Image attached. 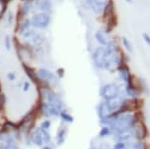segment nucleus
Masks as SVG:
<instances>
[{"mask_svg": "<svg viewBox=\"0 0 150 149\" xmlns=\"http://www.w3.org/2000/svg\"><path fill=\"white\" fill-rule=\"evenodd\" d=\"M124 92V88H121V86H119L116 83H107L104 84L102 87L99 90L100 96L103 98L104 100H109L112 98H115L117 96L122 95V93Z\"/></svg>", "mask_w": 150, "mask_h": 149, "instance_id": "1", "label": "nucleus"}, {"mask_svg": "<svg viewBox=\"0 0 150 149\" xmlns=\"http://www.w3.org/2000/svg\"><path fill=\"white\" fill-rule=\"evenodd\" d=\"M107 4V0H81L83 8L91 11L93 14L101 16Z\"/></svg>", "mask_w": 150, "mask_h": 149, "instance_id": "2", "label": "nucleus"}, {"mask_svg": "<svg viewBox=\"0 0 150 149\" xmlns=\"http://www.w3.org/2000/svg\"><path fill=\"white\" fill-rule=\"evenodd\" d=\"M91 60L92 64L97 70H104L106 61V53H105V47L98 46L94 48L92 53H91Z\"/></svg>", "mask_w": 150, "mask_h": 149, "instance_id": "3", "label": "nucleus"}, {"mask_svg": "<svg viewBox=\"0 0 150 149\" xmlns=\"http://www.w3.org/2000/svg\"><path fill=\"white\" fill-rule=\"evenodd\" d=\"M30 20L32 27L37 28V29H46L51 22V16H50V13L38 12L31 17Z\"/></svg>", "mask_w": 150, "mask_h": 149, "instance_id": "4", "label": "nucleus"}, {"mask_svg": "<svg viewBox=\"0 0 150 149\" xmlns=\"http://www.w3.org/2000/svg\"><path fill=\"white\" fill-rule=\"evenodd\" d=\"M22 37H23V39L25 40V42L27 43L28 45L32 46L33 48L38 47L39 45L42 44V42H43L42 35L32 29H30L28 32H26L25 34L22 35Z\"/></svg>", "mask_w": 150, "mask_h": 149, "instance_id": "5", "label": "nucleus"}, {"mask_svg": "<svg viewBox=\"0 0 150 149\" xmlns=\"http://www.w3.org/2000/svg\"><path fill=\"white\" fill-rule=\"evenodd\" d=\"M117 73H118L119 78L121 79V81L124 82L125 84H131L134 82V80H133V79H134V76L131 74L129 67H128L126 63L122 64L121 66L118 67Z\"/></svg>", "mask_w": 150, "mask_h": 149, "instance_id": "6", "label": "nucleus"}, {"mask_svg": "<svg viewBox=\"0 0 150 149\" xmlns=\"http://www.w3.org/2000/svg\"><path fill=\"white\" fill-rule=\"evenodd\" d=\"M43 93H44L45 98H46V102L48 103V104L51 105V106H54V107L58 108V109L61 111L62 102H61V100H60V98L58 97L55 93H53L52 91L46 89V88H43Z\"/></svg>", "mask_w": 150, "mask_h": 149, "instance_id": "7", "label": "nucleus"}, {"mask_svg": "<svg viewBox=\"0 0 150 149\" xmlns=\"http://www.w3.org/2000/svg\"><path fill=\"white\" fill-rule=\"evenodd\" d=\"M37 76L39 77V79L43 82H48V83H52V84H56L58 81V78L56 77L53 72L47 70L44 68H40L37 70Z\"/></svg>", "mask_w": 150, "mask_h": 149, "instance_id": "8", "label": "nucleus"}, {"mask_svg": "<svg viewBox=\"0 0 150 149\" xmlns=\"http://www.w3.org/2000/svg\"><path fill=\"white\" fill-rule=\"evenodd\" d=\"M94 39L98 43L99 46H107L112 39L109 37V34L106 33L104 29H97L94 32Z\"/></svg>", "mask_w": 150, "mask_h": 149, "instance_id": "9", "label": "nucleus"}, {"mask_svg": "<svg viewBox=\"0 0 150 149\" xmlns=\"http://www.w3.org/2000/svg\"><path fill=\"white\" fill-rule=\"evenodd\" d=\"M35 7L40 12L51 13L52 11V1L51 0H34Z\"/></svg>", "mask_w": 150, "mask_h": 149, "instance_id": "10", "label": "nucleus"}, {"mask_svg": "<svg viewBox=\"0 0 150 149\" xmlns=\"http://www.w3.org/2000/svg\"><path fill=\"white\" fill-rule=\"evenodd\" d=\"M133 128H134V134L138 139H143L146 137L147 135V128L146 126L144 125L143 122L137 121L136 123L133 125Z\"/></svg>", "mask_w": 150, "mask_h": 149, "instance_id": "11", "label": "nucleus"}, {"mask_svg": "<svg viewBox=\"0 0 150 149\" xmlns=\"http://www.w3.org/2000/svg\"><path fill=\"white\" fill-rule=\"evenodd\" d=\"M97 109H98V114H99V116H100V118H101V119L107 118V117L111 114L109 108H108L107 104H106V102H105V101L99 103Z\"/></svg>", "mask_w": 150, "mask_h": 149, "instance_id": "12", "label": "nucleus"}, {"mask_svg": "<svg viewBox=\"0 0 150 149\" xmlns=\"http://www.w3.org/2000/svg\"><path fill=\"white\" fill-rule=\"evenodd\" d=\"M116 137H117L119 141L127 140V139L132 137V131L130 130V128H126V129H123V130L117 131L115 134V138Z\"/></svg>", "mask_w": 150, "mask_h": 149, "instance_id": "13", "label": "nucleus"}, {"mask_svg": "<svg viewBox=\"0 0 150 149\" xmlns=\"http://www.w3.org/2000/svg\"><path fill=\"white\" fill-rule=\"evenodd\" d=\"M33 5H35L34 0H26V1H24L23 5L21 7V14H22V16H27L31 12V10H32Z\"/></svg>", "mask_w": 150, "mask_h": 149, "instance_id": "14", "label": "nucleus"}, {"mask_svg": "<svg viewBox=\"0 0 150 149\" xmlns=\"http://www.w3.org/2000/svg\"><path fill=\"white\" fill-rule=\"evenodd\" d=\"M31 27H32V24H31L30 19H24V21L20 24V27H19V34L21 36L24 35L26 32H28L31 29Z\"/></svg>", "mask_w": 150, "mask_h": 149, "instance_id": "15", "label": "nucleus"}, {"mask_svg": "<svg viewBox=\"0 0 150 149\" xmlns=\"http://www.w3.org/2000/svg\"><path fill=\"white\" fill-rule=\"evenodd\" d=\"M121 43H122L123 48H124V50L126 52H128V53H131V52L133 51V45H132L131 41H130L127 37L122 36V37H121Z\"/></svg>", "mask_w": 150, "mask_h": 149, "instance_id": "16", "label": "nucleus"}, {"mask_svg": "<svg viewBox=\"0 0 150 149\" xmlns=\"http://www.w3.org/2000/svg\"><path fill=\"white\" fill-rule=\"evenodd\" d=\"M33 141L37 145H42L43 142V134H42V129H38L37 131H35L34 135H33Z\"/></svg>", "mask_w": 150, "mask_h": 149, "instance_id": "17", "label": "nucleus"}, {"mask_svg": "<svg viewBox=\"0 0 150 149\" xmlns=\"http://www.w3.org/2000/svg\"><path fill=\"white\" fill-rule=\"evenodd\" d=\"M60 116H61V118L63 120H65V121L73 122V117H72L71 115L67 114L66 112H61V113H60Z\"/></svg>", "mask_w": 150, "mask_h": 149, "instance_id": "18", "label": "nucleus"}, {"mask_svg": "<svg viewBox=\"0 0 150 149\" xmlns=\"http://www.w3.org/2000/svg\"><path fill=\"white\" fill-rule=\"evenodd\" d=\"M4 46L7 50H9L11 48V37L9 35L5 36V40H4Z\"/></svg>", "mask_w": 150, "mask_h": 149, "instance_id": "19", "label": "nucleus"}, {"mask_svg": "<svg viewBox=\"0 0 150 149\" xmlns=\"http://www.w3.org/2000/svg\"><path fill=\"white\" fill-rule=\"evenodd\" d=\"M142 39H143V41L146 43L148 46H150V35L148 33L144 32L143 34H142Z\"/></svg>", "mask_w": 150, "mask_h": 149, "instance_id": "20", "label": "nucleus"}, {"mask_svg": "<svg viewBox=\"0 0 150 149\" xmlns=\"http://www.w3.org/2000/svg\"><path fill=\"white\" fill-rule=\"evenodd\" d=\"M108 133H109V128H108V127H103L102 130L100 132V136H105V135H107Z\"/></svg>", "mask_w": 150, "mask_h": 149, "instance_id": "21", "label": "nucleus"}, {"mask_svg": "<svg viewBox=\"0 0 150 149\" xmlns=\"http://www.w3.org/2000/svg\"><path fill=\"white\" fill-rule=\"evenodd\" d=\"M57 75L59 76L60 78H62L64 76V69L63 68H58L57 69Z\"/></svg>", "mask_w": 150, "mask_h": 149, "instance_id": "22", "label": "nucleus"}, {"mask_svg": "<svg viewBox=\"0 0 150 149\" xmlns=\"http://www.w3.org/2000/svg\"><path fill=\"white\" fill-rule=\"evenodd\" d=\"M124 147H125L124 143L119 142V143H117V144H116V145L114 146V149H124Z\"/></svg>", "mask_w": 150, "mask_h": 149, "instance_id": "23", "label": "nucleus"}, {"mask_svg": "<svg viewBox=\"0 0 150 149\" xmlns=\"http://www.w3.org/2000/svg\"><path fill=\"white\" fill-rule=\"evenodd\" d=\"M4 102H5V96H4V95H0V110H1L2 106H3Z\"/></svg>", "mask_w": 150, "mask_h": 149, "instance_id": "24", "label": "nucleus"}, {"mask_svg": "<svg viewBox=\"0 0 150 149\" xmlns=\"http://www.w3.org/2000/svg\"><path fill=\"white\" fill-rule=\"evenodd\" d=\"M49 126H50V122L49 121H44L42 123V127H41V128L47 129V128H49Z\"/></svg>", "mask_w": 150, "mask_h": 149, "instance_id": "25", "label": "nucleus"}, {"mask_svg": "<svg viewBox=\"0 0 150 149\" xmlns=\"http://www.w3.org/2000/svg\"><path fill=\"white\" fill-rule=\"evenodd\" d=\"M65 132H66V130H62V131L59 133V135H58V138L61 137V143L63 142V140H64V134H65Z\"/></svg>", "mask_w": 150, "mask_h": 149, "instance_id": "26", "label": "nucleus"}, {"mask_svg": "<svg viewBox=\"0 0 150 149\" xmlns=\"http://www.w3.org/2000/svg\"><path fill=\"white\" fill-rule=\"evenodd\" d=\"M6 149H17V147H16L13 143H10L8 146H6Z\"/></svg>", "mask_w": 150, "mask_h": 149, "instance_id": "27", "label": "nucleus"}, {"mask_svg": "<svg viewBox=\"0 0 150 149\" xmlns=\"http://www.w3.org/2000/svg\"><path fill=\"white\" fill-rule=\"evenodd\" d=\"M7 77H8L9 80H13V79L15 78V74H13V73H8Z\"/></svg>", "mask_w": 150, "mask_h": 149, "instance_id": "28", "label": "nucleus"}, {"mask_svg": "<svg viewBox=\"0 0 150 149\" xmlns=\"http://www.w3.org/2000/svg\"><path fill=\"white\" fill-rule=\"evenodd\" d=\"M8 15H9V21H8V22H9V23H11V20L13 19V14H12L11 12H9Z\"/></svg>", "mask_w": 150, "mask_h": 149, "instance_id": "29", "label": "nucleus"}, {"mask_svg": "<svg viewBox=\"0 0 150 149\" xmlns=\"http://www.w3.org/2000/svg\"><path fill=\"white\" fill-rule=\"evenodd\" d=\"M29 88V83L28 82H25V84H24V90L27 91Z\"/></svg>", "mask_w": 150, "mask_h": 149, "instance_id": "30", "label": "nucleus"}, {"mask_svg": "<svg viewBox=\"0 0 150 149\" xmlns=\"http://www.w3.org/2000/svg\"><path fill=\"white\" fill-rule=\"evenodd\" d=\"M125 1H126L127 3H132V1H133V0H125Z\"/></svg>", "mask_w": 150, "mask_h": 149, "instance_id": "31", "label": "nucleus"}, {"mask_svg": "<svg viewBox=\"0 0 150 149\" xmlns=\"http://www.w3.org/2000/svg\"><path fill=\"white\" fill-rule=\"evenodd\" d=\"M0 149H6V146H2V147L0 148Z\"/></svg>", "mask_w": 150, "mask_h": 149, "instance_id": "32", "label": "nucleus"}, {"mask_svg": "<svg viewBox=\"0 0 150 149\" xmlns=\"http://www.w3.org/2000/svg\"><path fill=\"white\" fill-rule=\"evenodd\" d=\"M22 1H26V0H22Z\"/></svg>", "mask_w": 150, "mask_h": 149, "instance_id": "33", "label": "nucleus"}, {"mask_svg": "<svg viewBox=\"0 0 150 149\" xmlns=\"http://www.w3.org/2000/svg\"><path fill=\"white\" fill-rule=\"evenodd\" d=\"M46 149H48V148H46Z\"/></svg>", "mask_w": 150, "mask_h": 149, "instance_id": "34", "label": "nucleus"}]
</instances>
